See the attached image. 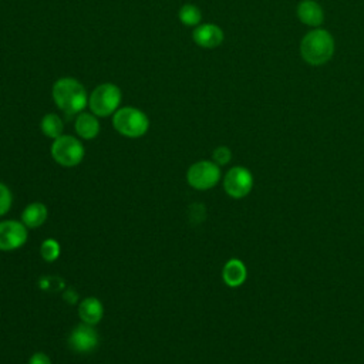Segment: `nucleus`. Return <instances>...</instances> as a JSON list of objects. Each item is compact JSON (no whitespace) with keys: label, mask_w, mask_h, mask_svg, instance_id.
<instances>
[{"label":"nucleus","mask_w":364,"mask_h":364,"mask_svg":"<svg viewBox=\"0 0 364 364\" xmlns=\"http://www.w3.org/2000/svg\"><path fill=\"white\" fill-rule=\"evenodd\" d=\"M51 97L60 111L67 115L80 114L88 105L85 87L73 77L58 78L51 88Z\"/></svg>","instance_id":"1"},{"label":"nucleus","mask_w":364,"mask_h":364,"mask_svg":"<svg viewBox=\"0 0 364 364\" xmlns=\"http://www.w3.org/2000/svg\"><path fill=\"white\" fill-rule=\"evenodd\" d=\"M334 38L326 28L310 30L300 41V55L310 65H323L334 54Z\"/></svg>","instance_id":"2"},{"label":"nucleus","mask_w":364,"mask_h":364,"mask_svg":"<svg viewBox=\"0 0 364 364\" xmlns=\"http://www.w3.org/2000/svg\"><path fill=\"white\" fill-rule=\"evenodd\" d=\"M112 127L127 138H141L149 129V118L135 107H119L112 115Z\"/></svg>","instance_id":"3"},{"label":"nucleus","mask_w":364,"mask_h":364,"mask_svg":"<svg viewBox=\"0 0 364 364\" xmlns=\"http://www.w3.org/2000/svg\"><path fill=\"white\" fill-rule=\"evenodd\" d=\"M121 100L122 92L118 85L112 82H102L91 91L88 97V107L94 115L104 118L114 115V112L119 108Z\"/></svg>","instance_id":"4"},{"label":"nucleus","mask_w":364,"mask_h":364,"mask_svg":"<svg viewBox=\"0 0 364 364\" xmlns=\"http://www.w3.org/2000/svg\"><path fill=\"white\" fill-rule=\"evenodd\" d=\"M50 152L58 165L64 168H73L84 159L85 148L78 138L63 134L61 136L53 139Z\"/></svg>","instance_id":"5"},{"label":"nucleus","mask_w":364,"mask_h":364,"mask_svg":"<svg viewBox=\"0 0 364 364\" xmlns=\"http://www.w3.org/2000/svg\"><path fill=\"white\" fill-rule=\"evenodd\" d=\"M222 178L220 166L213 161L202 159L192 164L186 171V182L196 191H208L218 185Z\"/></svg>","instance_id":"6"},{"label":"nucleus","mask_w":364,"mask_h":364,"mask_svg":"<svg viewBox=\"0 0 364 364\" xmlns=\"http://www.w3.org/2000/svg\"><path fill=\"white\" fill-rule=\"evenodd\" d=\"M253 188V175L245 166H232L223 176V189L233 199H242Z\"/></svg>","instance_id":"7"},{"label":"nucleus","mask_w":364,"mask_h":364,"mask_svg":"<svg viewBox=\"0 0 364 364\" xmlns=\"http://www.w3.org/2000/svg\"><path fill=\"white\" fill-rule=\"evenodd\" d=\"M28 228L21 220L7 219L0 222V250L11 252L26 245Z\"/></svg>","instance_id":"8"},{"label":"nucleus","mask_w":364,"mask_h":364,"mask_svg":"<svg viewBox=\"0 0 364 364\" xmlns=\"http://www.w3.org/2000/svg\"><path fill=\"white\" fill-rule=\"evenodd\" d=\"M98 333L94 328V326L87 323L77 324L70 336H68V346L71 350L77 353H90L98 346Z\"/></svg>","instance_id":"9"},{"label":"nucleus","mask_w":364,"mask_h":364,"mask_svg":"<svg viewBox=\"0 0 364 364\" xmlns=\"http://www.w3.org/2000/svg\"><path fill=\"white\" fill-rule=\"evenodd\" d=\"M192 38L196 46L210 50V48L219 47L223 43L225 34L219 26L213 23H205L195 27L192 33Z\"/></svg>","instance_id":"10"},{"label":"nucleus","mask_w":364,"mask_h":364,"mask_svg":"<svg viewBox=\"0 0 364 364\" xmlns=\"http://www.w3.org/2000/svg\"><path fill=\"white\" fill-rule=\"evenodd\" d=\"M296 14L304 26H309L313 28L320 27L324 21L323 7L314 0H301L297 4Z\"/></svg>","instance_id":"11"},{"label":"nucleus","mask_w":364,"mask_h":364,"mask_svg":"<svg viewBox=\"0 0 364 364\" xmlns=\"http://www.w3.org/2000/svg\"><path fill=\"white\" fill-rule=\"evenodd\" d=\"M222 279L229 287H239L247 279V269L240 259H229L222 269Z\"/></svg>","instance_id":"12"},{"label":"nucleus","mask_w":364,"mask_h":364,"mask_svg":"<svg viewBox=\"0 0 364 364\" xmlns=\"http://www.w3.org/2000/svg\"><path fill=\"white\" fill-rule=\"evenodd\" d=\"M78 317L82 323L95 326L104 316V306L97 297H85L78 303Z\"/></svg>","instance_id":"13"},{"label":"nucleus","mask_w":364,"mask_h":364,"mask_svg":"<svg viewBox=\"0 0 364 364\" xmlns=\"http://www.w3.org/2000/svg\"><path fill=\"white\" fill-rule=\"evenodd\" d=\"M75 132L82 139H94L100 134V121L98 117L92 112H80L77 114L75 122H74Z\"/></svg>","instance_id":"14"},{"label":"nucleus","mask_w":364,"mask_h":364,"mask_svg":"<svg viewBox=\"0 0 364 364\" xmlns=\"http://www.w3.org/2000/svg\"><path fill=\"white\" fill-rule=\"evenodd\" d=\"M48 218V209L41 202H31L28 203L21 212V222L28 229H36L44 225Z\"/></svg>","instance_id":"15"},{"label":"nucleus","mask_w":364,"mask_h":364,"mask_svg":"<svg viewBox=\"0 0 364 364\" xmlns=\"http://www.w3.org/2000/svg\"><path fill=\"white\" fill-rule=\"evenodd\" d=\"M40 129L41 132L51 139H55L58 136L63 135V129H64V124L60 115L57 114H46L41 121H40Z\"/></svg>","instance_id":"16"},{"label":"nucleus","mask_w":364,"mask_h":364,"mask_svg":"<svg viewBox=\"0 0 364 364\" xmlns=\"http://www.w3.org/2000/svg\"><path fill=\"white\" fill-rule=\"evenodd\" d=\"M178 18L181 20V23L183 26H188V27H196L200 24L202 21V13H200V9L195 4H191V3H186L183 4L179 11H178Z\"/></svg>","instance_id":"17"},{"label":"nucleus","mask_w":364,"mask_h":364,"mask_svg":"<svg viewBox=\"0 0 364 364\" xmlns=\"http://www.w3.org/2000/svg\"><path fill=\"white\" fill-rule=\"evenodd\" d=\"M61 253V246L55 239H46L43 240L41 246H40V255L46 262H55L60 257Z\"/></svg>","instance_id":"18"},{"label":"nucleus","mask_w":364,"mask_h":364,"mask_svg":"<svg viewBox=\"0 0 364 364\" xmlns=\"http://www.w3.org/2000/svg\"><path fill=\"white\" fill-rule=\"evenodd\" d=\"M11 203H13L11 191L9 189L7 185L0 182V218L4 216L10 210Z\"/></svg>","instance_id":"19"},{"label":"nucleus","mask_w":364,"mask_h":364,"mask_svg":"<svg viewBox=\"0 0 364 364\" xmlns=\"http://www.w3.org/2000/svg\"><path fill=\"white\" fill-rule=\"evenodd\" d=\"M212 161L215 164H218L219 166L228 165L232 161V151L228 146H225V145L216 146L213 149V152H212Z\"/></svg>","instance_id":"20"},{"label":"nucleus","mask_w":364,"mask_h":364,"mask_svg":"<svg viewBox=\"0 0 364 364\" xmlns=\"http://www.w3.org/2000/svg\"><path fill=\"white\" fill-rule=\"evenodd\" d=\"M28 364H51V360L46 353L37 351L28 358Z\"/></svg>","instance_id":"21"}]
</instances>
